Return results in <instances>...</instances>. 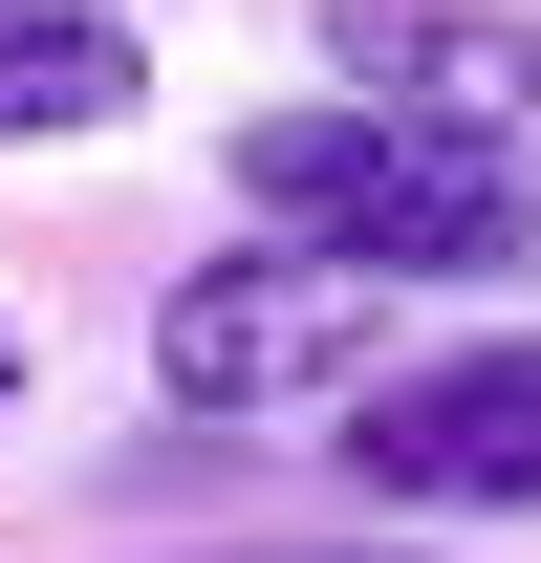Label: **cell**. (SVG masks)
<instances>
[{"label": "cell", "mask_w": 541, "mask_h": 563, "mask_svg": "<svg viewBox=\"0 0 541 563\" xmlns=\"http://www.w3.org/2000/svg\"><path fill=\"white\" fill-rule=\"evenodd\" d=\"M261 563H281V542H261Z\"/></svg>", "instance_id": "7"}, {"label": "cell", "mask_w": 541, "mask_h": 563, "mask_svg": "<svg viewBox=\"0 0 541 563\" xmlns=\"http://www.w3.org/2000/svg\"><path fill=\"white\" fill-rule=\"evenodd\" d=\"M217 217L239 239H303L346 282H520L541 261V174L520 152H455V131H411V109H368V87L261 109V131L217 152Z\"/></svg>", "instance_id": "1"}, {"label": "cell", "mask_w": 541, "mask_h": 563, "mask_svg": "<svg viewBox=\"0 0 541 563\" xmlns=\"http://www.w3.org/2000/svg\"><path fill=\"white\" fill-rule=\"evenodd\" d=\"M346 477L411 498V520H541V347L476 325V347H411L346 390Z\"/></svg>", "instance_id": "3"}, {"label": "cell", "mask_w": 541, "mask_h": 563, "mask_svg": "<svg viewBox=\"0 0 541 563\" xmlns=\"http://www.w3.org/2000/svg\"><path fill=\"white\" fill-rule=\"evenodd\" d=\"M368 368H390V282L303 261V239H217L152 303V390L174 412H303V390H368Z\"/></svg>", "instance_id": "2"}, {"label": "cell", "mask_w": 541, "mask_h": 563, "mask_svg": "<svg viewBox=\"0 0 541 563\" xmlns=\"http://www.w3.org/2000/svg\"><path fill=\"white\" fill-rule=\"evenodd\" d=\"M0 412H22V347H0Z\"/></svg>", "instance_id": "6"}, {"label": "cell", "mask_w": 541, "mask_h": 563, "mask_svg": "<svg viewBox=\"0 0 541 563\" xmlns=\"http://www.w3.org/2000/svg\"><path fill=\"white\" fill-rule=\"evenodd\" d=\"M325 44H346L368 109H411V131L520 152V174H541V22H498V0H346Z\"/></svg>", "instance_id": "4"}, {"label": "cell", "mask_w": 541, "mask_h": 563, "mask_svg": "<svg viewBox=\"0 0 541 563\" xmlns=\"http://www.w3.org/2000/svg\"><path fill=\"white\" fill-rule=\"evenodd\" d=\"M152 109V44L131 0H0V152H87Z\"/></svg>", "instance_id": "5"}]
</instances>
